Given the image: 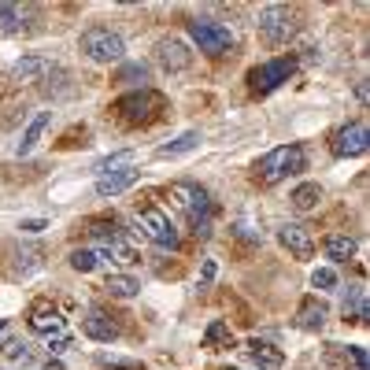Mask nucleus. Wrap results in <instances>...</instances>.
I'll return each mask as SVG.
<instances>
[{
	"label": "nucleus",
	"mask_w": 370,
	"mask_h": 370,
	"mask_svg": "<svg viewBox=\"0 0 370 370\" xmlns=\"http://www.w3.org/2000/svg\"><path fill=\"white\" fill-rule=\"evenodd\" d=\"M166 193H171L174 208L185 211V218H189V226H193L196 237H208L211 233V196H208L204 185H196V181H174Z\"/></svg>",
	"instance_id": "1"
},
{
	"label": "nucleus",
	"mask_w": 370,
	"mask_h": 370,
	"mask_svg": "<svg viewBox=\"0 0 370 370\" xmlns=\"http://www.w3.org/2000/svg\"><path fill=\"white\" fill-rule=\"evenodd\" d=\"M304 148L300 144H282V148H270V152L263 159H255V181L259 185H278V181H285L292 174H300L304 171Z\"/></svg>",
	"instance_id": "2"
},
{
	"label": "nucleus",
	"mask_w": 370,
	"mask_h": 370,
	"mask_svg": "<svg viewBox=\"0 0 370 370\" xmlns=\"http://www.w3.org/2000/svg\"><path fill=\"white\" fill-rule=\"evenodd\" d=\"M115 111H119V119L130 122V126H144V122H152L159 119L163 111H166V100L159 97L156 89H137V92H126V97L115 100Z\"/></svg>",
	"instance_id": "3"
},
{
	"label": "nucleus",
	"mask_w": 370,
	"mask_h": 370,
	"mask_svg": "<svg viewBox=\"0 0 370 370\" xmlns=\"http://www.w3.org/2000/svg\"><path fill=\"white\" fill-rule=\"evenodd\" d=\"M296 26H300V15L285 4H267L259 11V37H263L267 45H285L296 33Z\"/></svg>",
	"instance_id": "4"
},
{
	"label": "nucleus",
	"mask_w": 370,
	"mask_h": 370,
	"mask_svg": "<svg viewBox=\"0 0 370 370\" xmlns=\"http://www.w3.org/2000/svg\"><path fill=\"white\" fill-rule=\"evenodd\" d=\"M185 30H189L193 45L204 52V56H222L233 48V33L222 26V23H211V18H189L185 23Z\"/></svg>",
	"instance_id": "5"
},
{
	"label": "nucleus",
	"mask_w": 370,
	"mask_h": 370,
	"mask_svg": "<svg viewBox=\"0 0 370 370\" xmlns=\"http://www.w3.org/2000/svg\"><path fill=\"white\" fill-rule=\"evenodd\" d=\"M82 52L92 63H119L126 56V45H122V37L111 33L107 26H92L82 33Z\"/></svg>",
	"instance_id": "6"
},
{
	"label": "nucleus",
	"mask_w": 370,
	"mask_h": 370,
	"mask_svg": "<svg viewBox=\"0 0 370 370\" xmlns=\"http://www.w3.org/2000/svg\"><path fill=\"white\" fill-rule=\"evenodd\" d=\"M137 230L152 240V245H159V248H178V230H174V222H171V215L166 211H159V208H141L137 211Z\"/></svg>",
	"instance_id": "7"
},
{
	"label": "nucleus",
	"mask_w": 370,
	"mask_h": 370,
	"mask_svg": "<svg viewBox=\"0 0 370 370\" xmlns=\"http://www.w3.org/2000/svg\"><path fill=\"white\" fill-rule=\"evenodd\" d=\"M292 74H296V60L292 56H278V60L255 67L248 74V85H252V92H274L278 85H285Z\"/></svg>",
	"instance_id": "8"
},
{
	"label": "nucleus",
	"mask_w": 370,
	"mask_h": 370,
	"mask_svg": "<svg viewBox=\"0 0 370 370\" xmlns=\"http://www.w3.org/2000/svg\"><path fill=\"white\" fill-rule=\"evenodd\" d=\"M333 156H341V159H356V156H366V148H370V134H366V122H348L341 126L337 134H333Z\"/></svg>",
	"instance_id": "9"
},
{
	"label": "nucleus",
	"mask_w": 370,
	"mask_h": 370,
	"mask_svg": "<svg viewBox=\"0 0 370 370\" xmlns=\"http://www.w3.org/2000/svg\"><path fill=\"white\" fill-rule=\"evenodd\" d=\"M278 240L289 248V255H296V259H311L314 255V237H311V230L307 226H300V222H285L282 230H278Z\"/></svg>",
	"instance_id": "10"
},
{
	"label": "nucleus",
	"mask_w": 370,
	"mask_h": 370,
	"mask_svg": "<svg viewBox=\"0 0 370 370\" xmlns=\"http://www.w3.org/2000/svg\"><path fill=\"white\" fill-rule=\"evenodd\" d=\"M156 63L163 70H185V67L193 63V52L185 48L178 37H163V41L156 45Z\"/></svg>",
	"instance_id": "11"
},
{
	"label": "nucleus",
	"mask_w": 370,
	"mask_h": 370,
	"mask_svg": "<svg viewBox=\"0 0 370 370\" xmlns=\"http://www.w3.org/2000/svg\"><path fill=\"white\" fill-rule=\"evenodd\" d=\"M48 74H52V63L45 56H23V60H15V67H11V82L33 85V82H45Z\"/></svg>",
	"instance_id": "12"
},
{
	"label": "nucleus",
	"mask_w": 370,
	"mask_h": 370,
	"mask_svg": "<svg viewBox=\"0 0 370 370\" xmlns=\"http://www.w3.org/2000/svg\"><path fill=\"white\" fill-rule=\"evenodd\" d=\"M82 333L92 341H115L119 337V326L111 322V314H104L100 307H89L82 314Z\"/></svg>",
	"instance_id": "13"
},
{
	"label": "nucleus",
	"mask_w": 370,
	"mask_h": 370,
	"mask_svg": "<svg viewBox=\"0 0 370 370\" xmlns=\"http://www.w3.org/2000/svg\"><path fill=\"white\" fill-rule=\"evenodd\" d=\"M326 304H319L314 296H307V300L300 304V311H296V329H307V333H319L326 326Z\"/></svg>",
	"instance_id": "14"
},
{
	"label": "nucleus",
	"mask_w": 370,
	"mask_h": 370,
	"mask_svg": "<svg viewBox=\"0 0 370 370\" xmlns=\"http://www.w3.org/2000/svg\"><path fill=\"white\" fill-rule=\"evenodd\" d=\"M137 174H141V171H134V166L115 171V174H100V178H97V196H119V193H126L130 185L137 181Z\"/></svg>",
	"instance_id": "15"
},
{
	"label": "nucleus",
	"mask_w": 370,
	"mask_h": 370,
	"mask_svg": "<svg viewBox=\"0 0 370 370\" xmlns=\"http://www.w3.org/2000/svg\"><path fill=\"white\" fill-rule=\"evenodd\" d=\"M48 122H52V111H37V115L30 119V126L23 130V141L15 144V152L18 156H30L33 148H37V141H41V134L48 130Z\"/></svg>",
	"instance_id": "16"
},
{
	"label": "nucleus",
	"mask_w": 370,
	"mask_h": 370,
	"mask_svg": "<svg viewBox=\"0 0 370 370\" xmlns=\"http://www.w3.org/2000/svg\"><path fill=\"white\" fill-rule=\"evenodd\" d=\"M30 326H33L37 333H52V329L63 326V319H60V311H56L48 300H37V304L30 307Z\"/></svg>",
	"instance_id": "17"
},
{
	"label": "nucleus",
	"mask_w": 370,
	"mask_h": 370,
	"mask_svg": "<svg viewBox=\"0 0 370 370\" xmlns=\"http://www.w3.org/2000/svg\"><path fill=\"white\" fill-rule=\"evenodd\" d=\"M322 248L329 259H337V263H348L352 255H356V237H348V233H329L322 240Z\"/></svg>",
	"instance_id": "18"
},
{
	"label": "nucleus",
	"mask_w": 370,
	"mask_h": 370,
	"mask_svg": "<svg viewBox=\"0 0 370 370\" xmlns=\"http://www.w3.org/2000/svg\"><path fill=\"white\" fill-rule=\"evenodd\" d=\"M248 356L255 359V366H259V370H278V366L285 363L282 352H278L274 344H263V341H252V344H248Z\"/></svg>",
	"instance_id": "19"
},
{
	"label": "nucleus",
	"mask_w": 370,
	"mask_h": 370,
	"mask_svg": "<svg viewBox=\"0 0 370 370\" xmlns=\"http://www.w3.org/2000/svg\"><path fill=\"white\" fill-rule=\"evenodd\" d=\"M289 200H292V208H296V211H311V208H319V200H322L319 181H304V185H296Z\"/></svg>",
	"instance_id": "20"
},
{
	"label": "nucleus",
	"mask_w": 370,
	"mask_h": 370,
	"mask_svg": "<svg viewBox=\"0 0 370 370\" xmlns=\"http://www.w3.org/2000/svg\"><path fill=\"white\" fill-rule=\"evenodd\" d=\"M196 144H200V134H196V130H189V134H181L178 141H171V144H159V148H156V156H159V159H174V156L193 152Z\"/></svg>",
	"instance_id": "21"
},
{
	"label": "nucleus",
	"mask_w": 370,
	"mask_h": 370,
	"mask_svg": "<svg viewBox=\"0 0 370 370\" xmlns=\"http://www.w3.org/2000/svg\"><path fill=\"white\" fill-rule=\"evenodd\" d=\"M104 289H107L111 296H122V300H130V296L141 292V282H137V278H130V274H107Z\"/></svg>",
	"instance_id": "22"
},
{
	"label": "nucleus",
	"mask_w": 370,
	"mask_h": 370,
	"mask_svg": "<svg viewBox=\"0 0 370 370\" xmlns=\"http://www.w3.org/2000/svg\"><path fill=\"white\" fill-rule=\"evenodd\" d=\"M344 319H352V322H366V319H370V311H366V292H363V289H352V292H348V300H344Z\"/></svg>",
	"instance_id": "23"
},
{
	"label": "nucleus",
	"mask_w": 370,
	"mask_h": 370,
	"mask_svg": "<svg viewBox=\"0 0 370 370\" xmlns=\"http://www.w3.org/2000/svg\"><path fill=\"white\" fill-rule=\"evenodd\" d=\"M23 18H26V11L18 4H0V30H4V33L23 30Z\"/></svg>",
	"instance_id": "24"
},
{
	"label": "nucleus",
	"mask_w": 370,
	"mask_h": 370,
	"mask_svg": "<svg viewBox=\"0 0 370 370\" xmlns=\"http://www.w3.org/2000/svg\"><path fill=\"white\" fill-rule=\"evenodd\" d=\"M104 259H115V263H137V252L134 245H126V240H111V245H104Z\"/></svg>",
	"instance_id": "25"
},
{
	"label": "nucleus",
	"mask_w": 370,
	"mask_h": 370,
	"mask_svg": "<svg viewBox=\"0 0 370 370\" xmlns=\"http://www.w3.org/2000/svg\"><path fill=\"white\" fill-rule=\"evenodd\" d=\"M97 263H100V255H97V252H89V248H74V252H70V267H74V270H82V274L97 270Z\"/></svg>",
	"instance_id": "26"
},
{
	"label": "nucleus",
	"mask_w": 370,
	"mask_h": 370,
	"mask_svg": "<svg viewBox=\"0 0 370 370\" xmlns=\"http://www.w3.org/2000/svg\"><path fill=\"white\" fill-rule=\"evenodd\" d=\"M126 166H134V152H119V156H107L97 163L100 174H115V171H126Z\"/></svg>",
	"instance_id": "27"
},
{
	"label": "nucleus",
	"mask_w": 370,
	"mask_h": 370,
	"mask_svg": "<svg viewBox=\"0 0 370 370\" xmlns=\"http://www.w3.org/2000/svg\"><path fill=\"white\" fill-rule=\"evenodd\" d=\"M204 344H208V348H218V344H230V326L222 322V319H215V322L208 326V333H204Z\"/></svg>",
	"instance_id": "28"
},
{
	"label": "nucleus",
	"mask_w": 370,
	"mask_h": 370,
	"mask_svg": "<svg viewBox=\"0 0 370 370\" xmlns=\"http://www.w3.org/2000/svg\"><path fill=\"white\" fill-rule=\"evenodd\" d=\"M119 82H130V85H141V89H144V82H148V67H144V63H126V67L119 70Z\"/></svg>",
	"instance_id": "29"
},
{
	"label": "nucleus",
	"mask_w": 370,
	"mask_h": 370,
	"mask_svg": "<svg viewBox=\"0 0 370 370\" xmlns=\"http://www.w3.org/2000/svg\"><path fill=\"white\" fill-rule=\"evenodd\" d=\"M100 366H111V370H141L137 359H122V356H97Z\"/></svg>",
	"instance_id": "30"
},
{
	"label": "nucleus",
	"mask_w": 370,
	"mask_h": 370,
	"mask_svg": "<svg viewBox=\"0 0 370 370\" xmlns=\"http://www.w3.org/2000/svg\"><path fill=\"white\" fill-rule=\"evenodd\" d=\"M311 285L314 289H333V285H337V274H333L329 267H319V270L311 274Z\"/></svg>",
	"instance_id": "31"
},
{
	"label": "nucleus",
	"mask_w": 370,
	"mask_h": 370,
	"mask_svg": "<svg viewBox=\"0 0 370 370\" xmlns=\"http://www.w3.org/2000/svg\"><path fill=\"white\" fill-rule=\"evenodd\" d=\"M348 370H366V348L363 344L348 348Z\"/></svg>",
	"instance_id": "32"
},
{
	"label": "nucleus",
	"mask_w": 370,
	"mask_h": 370,
	"mask_svg": "<svg viewBox=\"0 0 370 370\" xmlns=\"http://www.w3.org/2000/svg\"><path fill=\"white\" fill-rule=\"evenodd\" d=\"M4 356H8V359H30V352H26V344H18V341H11V344L4 348Z\"/></svg>",
	"instance_id": "33"
},
{
	"label": "nucleus",
	"mask_w": 370,
	"mask_h": 370,
	"mask_svg": "<svg viewBox=\"0 0 370 370\" xmlns=\"http://www.w3.org/2000/svg\"><path fill=\"white\" fill-rule=\"evenodd\" d=\"M45 226H48L45 218H26V222H23V226H18V230H23V233H41Z\"/></svg>",
	"instance_id": "34"
},
{
	"label": "nucleus",
	"mask_w": 370,
	"mask_h": 370,
	"mask_svg": "<svg viewBox=\"0 0 370 370\" xmlns=\"http://www.w3.org/2000/svg\"><path fill=\"white\" fill-rule=\"evenodd\" d=\"M215 270H218L215 259H208V263H204V274H200V285H211L215 282Z\"/></svg>",
	"instance_id": "35"
},
{
	"label": "nucleus",
	"mask_w": 370,
	"mask_h": 370,
	"mask_svg": "<svg viewBox=\"0 0 370 370\" xmlns=\"http://www.w3.org/2000/svg\"><path fill=\"white\" fill-rule=\"evenodd\" d=\"M356 97H359V104H366V100H370V89H366V82H359V85H356Z\"/></svg>",
	"instance_id": "36"
},
{
	"label": "nucleus",
	"mask_w": 370,
	"mask_h": 370,
	"mask_svg": "<svg viewBox=\"0 0 370 370\" xmlns=\"http://www.w3.org/2000/svg\"><path fill=\"white\" fill-rule=\"evenodd\" d=\"M45 370H63V363H60V359H48V363H45Z\"/></svg>",
	"instance_id": "37"
},
{
	"label": "nucleus",
	"mask_w": 370,
	"mask_h": 370,
	"mask_svg": "<svg viewBox=\"0 0 370 370\" xmlns=\"http://www.w3.org/2000/svg\"><path fill=\"white\" fill-rule=\"evenodd\" d=\"M4 326H8V322H4V319H0V333H4Z\"/></svg>",
	"instance_id": "38"
}]
</instances>
